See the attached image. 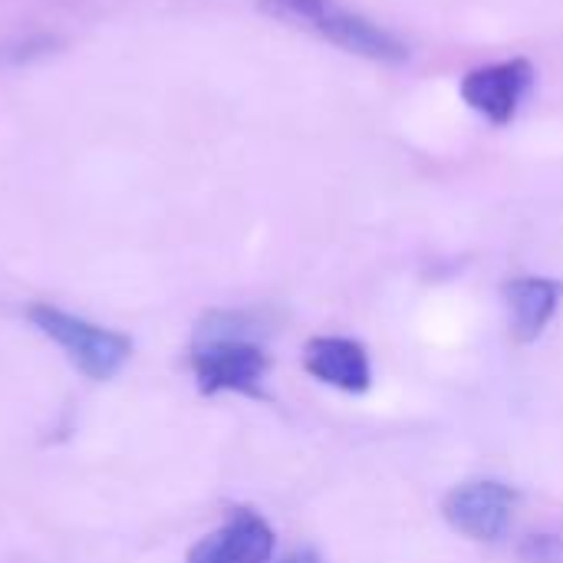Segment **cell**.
Returning <instances> with one entry per match:
<instances>
[{"label": "cell", "instance_id": "cell-8", "mask_svg": "<svg viewBox=\"0 0 563 563\" xmlns=\"http://www.w3.org/2000/svg\"><path fill=\"white\" fill-rule=\"evenodd\" d=\"M511 336L518 346H531L544 336L563 303V284L554 277H515L501 287Z\"/></svg>", "mask_w": 563, "mask_h": 563}, {"label": "cell", "instance_id": "cell-9", "mask_svg": "<svg viewBox=\"0 0 563 563\" xmlns=\"http://www.w3.org/2000/svg\"><path fill=\"white\" fill-rule=\"evenodd\" d=\"M521 558L531 563H563V541L554 534H534L525 541Z\"/></svg>", "mask_w": 563, "mask_h": 563}, {"label": "cell", "instance_id": "cell-2", "mask_svg": "<svg viewBox=\"0 0 563 563\" xmlns=\"http://www.w3.org/2000/svg\"><path fill=\"white\" fill-rule=\"evenodd\" d=\"M257 7L290 26H303L317 36H323L327 43L356 53L363 59L373 63H406L409 59V46L389 33L386 26L366 20L356 10L340 7L336 0H257Z\"/></svg>", "mask_w": 563, "mask_h": 563}, {"label": "cell", "instance_id": "cell-7", "mask_svg": "<svg viewBox=\"0 0 563 563\" xmlns=\"http://www.w3.org/2000/svg\"><path fill=\"white\" fill-rule=\"evenodd\" d=\"M303 369L340 389V393H369L373 386V363H369V353L360 340L353 336H313L307 346H303Z\"/></svg>", "mask_w": 563, "mask_h": 563}, {"label": "cell", "instance_id": "cell-3", "mask_svg": "<svg viewBox=\"0 0 563 563\" xmlns=\"http://www.w3.org/2000/svg\"><path fill=\"white\" fill-rule=\"evenodd\" d=\"M30 323L53 340L66 360L92 383H109L122 373V366L132 356V340L119 330H106L99 323H89L76 313H66L53 303H33L26 310Z\"/></svg>", "mask_w": 563, "mask_h": 563}, {"label": "cell", "instance_id": "cell-10", "mask_svg": "<svg viewBox=\"0 0 563 563\" xmlns=\"http://www.w3.org/2000/svg\"><path fill=\"white\" fill-rule=\"evenodd\" d=\"M274 563H323V558L313 548H300V551H290L287 558H280V561Z\"/></svg>", "mask_w": 563, "mask_h": 563}, {"label": "cell", "instance_id": "cell-5", "mask_svg": "<svg viewBox=\"0 0 563 563\" xmlns=\"http://www.w3.org/2000/svg\"><path fill=\"white\" fill-rule=\"evenodd\" d=\"M534 76H538V69L525 56H511V59H501V63H488V66H478V69L465 73V79H462V99L468 102V109H475L488 122L508 125L518 115L521 99L531 92Z\"/></svg>", "mask_w": 563, "mask_h": 563}, {"label": "cell", "instance_id": "cell-4", "mask_svg": "<svg viewBox=\"0 0 563 563\" xmlns=\"http://www.w3.org/2000/svg\"><path fill=\"white\" fill-rule=\"evenodd\" d=\"M518 508V492L495 478H478L452 488L442 501V518L452 531H459L468 541L495 544L511 528Z\"/></svg>", "mask_w": 563, "mask_h": 563}, {"label": "cell", "instance_id": "cell-1", "mask_svg": "<svg viewBox=\"0 0 563 563\" xmlns=\"http://www.w3.org/2000/svg\"><path fill=\"white\" fill-rule=\"evenodd\" d=\"M264 320L247 310H211L191 346V373L201 396L238 393L264 399V379L271 373V356L257 343Z\"/></svg>", "mask_w": 563, "mask_h": 563}, {"label": "cell", "instance_id": "cell-6", "mask_svg": "<svg viewBox=\"0 0 563 563\" xmlns=\"http://www.w3.org/2000/svg\"><path fill=\"white\" fill-rule=\"evenodd\" d=\"M274 528L251 508H238L228 521L201 538L185 563H271L274 561Z\"/></svg>", "mask_w": 563, "mask_h": 563}]
</instances>
